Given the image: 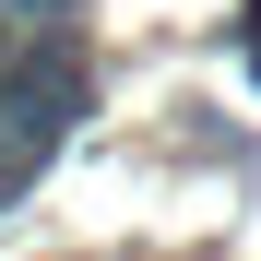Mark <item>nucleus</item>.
Masks as SVG:
<instances>
[{
	"instance_id": "f257e3e1",
	"label": "nucleus",
	"mask_w": 261,
	"mask_h": 261,
	"mask_svg": "<svg viewBox=\"0 0 261 261\" xmlns=\"http://www.w3.org/2000/svg\"><path fill=\"white\" fill-rule=\"evenodd\" d=\"M83 107H95V71H83V48H71V36H24V48L0 60V119H12L36 154H60Z\"/></svg>"
},
{
	"instance_id": "f03ea898",
	"label": "nucleus",
	"mask_w": 261,
	"mask_h": 261,
	"mask_svg": "<svg viewBox=\"0 0 261 261\" xmlns=\"http://www.w3.org/2000/svg\"><path fill=\"white\" fill-rule=\"evenodd\" d=\"M36 166H48V154H36V143H24V130H12V119H0V214H12V202L36 190Z\"/></svg>"
},
{
	"instance_id": "7ed1b4c3",
	"label": "nucleus",
	"mask_w": 261,
	"mask_h": 261,
	"mask_svg": "<svg viewBox=\"0 0 261 261\" xmlns=\"http://www.w3.org/2000/svg\"><path fill=\"white\" fill-rule=\"evenodd\" d=\"M71 12H83V0H0V24H12V36H60Z\"/></svg>"
},
{
	"instance_id": "20e7f679",
	"label": "nucleus",
	"mask_w": 261,
	"mask_h": 261,
	"mask_svg": "<svg viewBox=\"0 0 261 261\" xmlns=\"http://www.w3.org/2000/svg\"><path fill=\"white\" fill-rule=\"evenodd\" d=\"M12 48H24V36H12V24H0V60H12Z\"/></svg>"
}]
</instances>
